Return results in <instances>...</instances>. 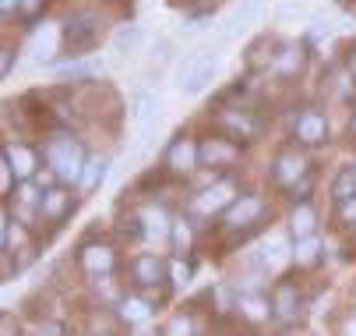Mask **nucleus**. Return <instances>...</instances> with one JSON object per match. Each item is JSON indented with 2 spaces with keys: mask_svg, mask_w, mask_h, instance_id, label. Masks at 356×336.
<instances>
[{
  "mask_svg": "<svg viewBox=\"0 0 356 336\" xmlns=\"http://www.w3.org/2000/svg\"><path fill=\"white\" fill-rule=\"evenodd\" d=\"M219 68H222V54L216 50V46H197V50H191V54L177 64L173 85H177L184 96H197V92H205V89L216 82Z\"/></svg>",
  "mask_w": 356,
  "mask_h": 336,
  "instance_id": "nucleus-1",
  "label": "nucleus"
},
{
  "mask_svg": "<svg viewBox=\"0 0 356 336\" xmlns=\"http://www.w3.org/2000/svg\"><path fill=\"white\" fill-rule=\"evenodd\" d=\"M42 156H46V163H49V170H54L57 181H81L85 163H88L81 142H74L71 135H54L42 146Z\"/></svg>",
  "mask_w": 356,
  "mask_h": 336,
  "instance_id": "nucleus-2",
  "label": "nucleus"
},
{
  "mask_svg": "<svg viewBox=\"0 0 356 336\" xmlns=\"http://www.w3.org/2000/svg\"><path fill=\"white\" fill-rule=\"evenodd\" d=\"M60 39H64V54L71 57V61H81V57H88L95 46H99V39H103V25H99V18L95 15H71L64 25H60Z\"/></svg>",
  "mask_w": 356,
  "mask_h": 336,
  "instance_id": "nucleus-3",
  "label": "nucleus"
},
{
  "mask_svg": "<svg viewBox=\"0 0 356 336\" xmlns=\"http://www.w3.org/2000/svg\"><path fill=\"white\" fill-rule=\"evenodd\" d=\"M159 114H163V103L156 92H134L131 96V121H134V146L145 149L152 138H156V128H159Z\"/></svg>",
  "mask_w": 356,
  "mask_h": 336,
  "instance_id": "nucleus-4",
  "label": "nucleus"
},
{
  "mask_svg": "<svg viewBox=\"0 0 356 336\" xmlns=\"http://www.w3.org/2000/svg\"><path fill=\"white\" fill-rule=\"evenodd\" d=\"M261 11H265V0H240V4L222 18V39H233V36H240V32H247L250 25H258V18H261Z\"/></svg>",
  "mask_w": 356,
  "mask_h": 336,
  "instance_id": "nucleus-5",
  "label": "nucleus"
},
{
  "mask_svg": "<svg viewBox=\"0 0 356 336\" xmlns=\"http://www.w3.org/2000/svg\"><path fill=\"white\" fill-rule=\"evenodd\" d=\"M293 135L296 142H303V146H321V142H328V121L325 114L318 110H303L293 117Z\"/></svg>",
  "mask_w": 356,
  "mask_h": 336,
  "instance_id": "nucleus-6",
  "label": "nucleus"
},
{
  "mask_svg": "<svg viewBox=\"0 0 356 336\" xmlns=\"http://www.w3.org/2000/svg\"><path fill=\"white\" fill-rule=\"evenodd\" d=\"M64 50V39H60V25H42L32 32V43H29V54L35 64H46L54 61V54Z\"/></svg>",
  "mask_w": 356,
  "mask_h": 336,
  "instance_id": "nucleus-7",
  "label": "nucleus"
},
{
  "mask_svg": "<svg viewBox=\"0 0 356 336\" xmlns=\"http://www.w3.org/2000/svg\"><path fill=\"white\" fill-rule=\"evenodd\" d=\"M163 167H170L173 174H191L197 167V146H194V138L177 135L170 142V149H166V163Z\"/></svg>",
  "mask_w": 356,
  "mask_h": 336,
  "instance_id": "nucleus-8",
  "label": "nucleus"
},
{
  "mask_svg": "<svg viewBox=\"0 0 356 336\" xmlns=\"http://www.w3.org/2000/svg\"><path fill=\"white\" fill-rule=\"evenodd\" d=\"M236 160V146L229 138H205L197 146V163L201 167H229Z\"/></svg>",
  "mask_w": 356,
  "mask_h": 336,
  "instance_id": "nucleus-9",
  "label": "nucleus"
},
{
  "mask_svg": "<svg viewBox=\"0 0 356 336\" xmlns=\"http://www.w3.org/2000/svg\"><path fill=\"white\" fill-rule=\"evenodd\" d=\"M236 202V188L229 184V181H219V184H212V188H205L197 195V209L201 213H222V209H229Z\"/></svg>",
  "mask_w": 356,
  "mask_h": 336,
  "instance_id": "nucleus-10",
  "label": "nucleus"
},
{
  "mask_svg": "<svg viewBox=\"0 0 356 336\" xmlns=\"http://www.w3.org/2000/svg\"><path fill=\"white\" fill-rule=\"evenodd\" d=\"M261 209H265L261 195H243V199H236L226 209V227H250L254 220L261 216Z\"/></svg>",
  "mask_w": 356,
  "mask_h": 336,
  "instance_id": "nucleus-11",
  "label": "nucleus"
},
{
  "mask_svg": "<svg viewBox=\"0 0 356 336\" xmlns=\"http://www.w3.org/2000/svg\"><path fill=\"white\" fill-rule=\"evenodd\" d=\"M272 177L279 181V184H286V188H293L296 181H303L307 177V160H303L300 153H282L279 160H275V170H272Z\"/></svg>",
  "mask_w": 356,
  "mask_h": 336,
  "instance_id": "nucleus-12",
  "label": "nucleus"
},
{
  "mask_svg": "<svg viewBox=\"0 0 356 336\" xmlns=\"http://www.w3.org/2000/svg\"><path fill=\"white\" fill-rule=\"evenodd\" d=\"M141 46H145V29L141 25H120L113 32V54L134 57V54H141Z\"/></svg>",
  "mask_w": 356,
  "mask_h": 336,
  "instance_id": "nucleus-13",
  "label": "nucleus"
},
{
  "mask_svg": "<svg viewBox=\"0 0 356 336\" xmlns=\"http://www.w3.org/2000/svg\"><path fill=\"white\" fill-rule=\"evenodd\" d=\"M141 230H145L148 241H166V237L173 234V223H170V216L159 206H152V209L141 213Z\"/></svg>",
  "mask_w": 356,
  "mask_h": 336,
  "instance_id": "nucleus-14",
  "label": "nucleus"
},
{
  "mask_svg": "<svg viewBox=\"0 0 356 336\" xmlns=\"http://www.w3.org/2000/svg\"><path fill=\"white\" fill-rule=\"evenodd\" d=\"M81 266L92 273V276H99V273H113V266H117V259H113V252L106 248V245H88V248H81Z\"/></svg>",
  "mask_w": 356,
  "mask_h": 336,
  "instance_id": "nucleus-15",
  "label": "nucleus"
},
{
  "mask_svg": "<svg viewBox=\"0 0 356 336\" xmlns=\"http://www.w3.org/2000/svg\"><path fill=\"white\" fill-rule=\"evenodd\" d=\"M166 276V262L159 255H138L134 259V280L141 287H152V283H163Z\"/></svg>",
  "mask_w": 356,
  "mask_h": 336,
  "instance_id": "nucleus-16",
  "label": "nucleus"
},
{
  "mask_svg": "<svg viewBox=\"0 0 356 336\" xmlns=\"http://www.w3.org/2000/svg\"><path fill=\"white\" fill-rule=\"evenodd\" d=\"M4 156H8L11 170H15L18 177H25V181H29V177L35 174V167H39V156H35V149H29V146H8Z\"/></svg>",
  "mask_w": 356,
  "mask_h": 336,
  "instance_id": "nucleus-17",
  "label": "nucleus"
},
{
  "mask_svg": "<svg viewBox=\"0 0 356 336\" xmlns=\"http://www.w3.org/2000/svg\"><path fill=\"white\" fill-rule=\"evenodd\" d=\"M314 223H318V216H314L311 202H300V206L293 209V216H289V230L296 234V241H303V237H314Z\"/></svg>",
  "mask_w": 356,
  "mask_h": 336,
  "instance_id": "nucleus-18",
  "label": "nucleus"
},
{
  "mask_svg": "<svg viewBox=\"0 0 356 336\" xmlns=\"http://www.w3.org/2000/svg\"><path fill=\"white\" fill-rule=\"evenodd\" d=\"M67 209H71V195H67V191H60V188L42 191V206H39V213H42L46 220H60Z\"/></svg>",
  "mask_w": 356,
  "mask_h": 336,
  "instance_id": "nucleus-19",
  "label": "nucleus"
},
{
  "mask_svg": "<svg viewBox=\"0 0 356 336\" xmlns=\"http://www.w3.org/2000/svg\"><path fill=\"white\" fill-rule=\"evenodd\" d=\"M356 195V167H342L339 174H335V181H332V199L342 206V202H349Z\"/></svg>",
  "mask_w": 356,
  "mask_h": 336,
  "instance_id": "nucleus-20",
  "label": "nucleus"
},
{
  "mask_svg": "<svg viewBox=\"0 0 356 336\" xmlns=\"http://www.w3.org/2000/svg\"><path fill=\"white\" fill-rule=\"evenodd\" d=\"M120 319L131 322V326H145L152 319V305L141 301V298H127V301H120Z\"/></svg>",
  "mask_w": 356,
  "mask_h": 336,
  "instance_id": "nucleus-21",
  "label": "nucleus"
},
{
  "mask_svg": "<svg viewBox=\"0 0 356 336\" xmlns=\"http://www.w3.org/2000/svg\"><path fill=\"white\" fill-rule=\"evenodd\" d=\"M272 308H275L282 319H289V315L296 312V287H293V283H279V287H275V294H272Z\"/></svg>",
  "mask_w": 356,
  "mask_h": 336,
  "instance_id": "nucleus-22",
  "label": "nucleus"
},
{
  "mask_svg": "<svg viewBox=\"0 0 356 336\" xmlns=\"http://www.w3.org/2000/svg\"><path fill=\"white\" fill-rule=\"evenodd\" d=\"M275 68H279V75H296L300 68H303V50L300 46H282V50L275 54Z\"/></svg>",
  "mask_w": 356,
  "mask_h": 336,
  "instance_id": "nucleus-23",
  "label": "nucleus"
},
{
  "mask_svg": "<svg viewBox=\"0 0 356 336\" xmlns=\"http://www.w3.org/2000/svg\"><path fill=\"white\" fill-rule=\"evenodd\" d=\"M222 124L233 131L229 138H254V121H250L243 110H240V114H236V110H226V114H222Z\"/></svg>",
  "mask_w": 356,
  "mask_h": 336,
  "instance_id": "nucleus-24",
  "label": "nucleus"
},
{
  "mask_svg": "<svg viewBox=\"0 0 356 336\" xmlns=\"http://www.w3.org/2000/svg\"><path fill=\"white\" fill-rule=\"evenodd\" d=\"M236 308H240V315H247V319H254V322H258V319H268V312H272V305H268L261 294H243Z\"/></svg>",
  "mask_w": 356,
  "mask_h": 336,
  "instance_id": "nucleus-25",
  "label": "nucleus"
},
{
  "mask_svg": "<svg viewBox=\"0 0 356 336\" xmlns=\"http://www.w3.org/2000/svg\"><path fill=\"white\" fill-rule=\"evenodd\" d=\"M106 167H110L106 160H88V163H85V174H81V181H78L81 191H95L99 184H103V181H106Z\"/></svg>",
  "mask_w": 356,
  "mask_h": 336,
  "instance_id": "nucleus-26",
  "label": "nucleus"
},
{
  "mask_svg": "<svg viewBox=\"0 0 356 336\" xmlns=\"http://www.w3.org/2000/svg\"><path fill=\"white\" fill-rule=\"evenodd\" d=\"M318 252H321V241H314V237H303V241H296V262L300 266H311V262H318Z\"/></svg>",
  "mask_w": 356,
  "mask_h": 336,
  "instance_id": "nucleus-27",
  "label": "nucleus"
},
{
  "mask_svg": "<svg viewBox=\"0 0 356 336\" xmlns=\"http://www.w3.org/2000/svg\"><path fill=\"white\" fill-rule=\"evenodd\" d=\"M173 248L177 252H191V227L184 223V220H173Z\"/></svg>",
  "mask_w": 356,
  "mask_h": 336,
  "instance_id": "nucleus-28",
  "label": "nucleus"
},
{
  "mask_svg": "<svg viewBox=\"0 0 356 336\" xmlns=\"http://www.w3.org/2000/svg\"><path fill=\"white\" fill-rule=\"evenodd\" d=\"M303 15H307V8H303L300 0H286V4L279 8V15H275V18H279V22L286 25V22H300Z\"/></svg>",
  "mask_w": 356,
  "mask_h": 336,
  "instance_id": "nucleus-29",
  "label": "nucleus"
},
{
  "mask_svg": "<svg viewBox=\"0 0 356 336\" xmlns=\"http://www.w3.org/2000/svg\"><path fill=\"white\" fill-rule=\"evenodd\" d=\"M163 336H194V326H191V319L187 315H177L170 326H166V333Z\"/></svg>",
  "mask_w": 356,
  "mask_h": 336,
  "instance_id": "nucleus-30",
  "label": "nucleus"
},
{
  "mask_svg": "<svg viewBox=\"0 0 356 336\" xmlns=\"http://www.w3.org/2000/svg\"><path fill=\"white\" fill-rule=\"evenodd\" d=\"M170 273H173V283H177V287H187V283H191V266H187L184 259H173Z\"/></svg>",
  "mask_w": 356,
  "mask_h": 336,
  "instance_id": "nucleus-31",
  "label": "nucleus"
},
{
  "mask_svg": "<svg viewBox=\"0 0 356 336\" xmlns=\"http://www.w3.org/2000/svg\"><path fill=\"white\" fill-rule=\"evenodd\" d=\"M46 8V0H22L18 4V15L25 18V22H35V15Z\"/></svg>",
  "mask_w": 356,
  "mask_h": 336,
  "instance_id": "nucleus-32",
  "label": "nucleus"
},
{
  "mask_svg": "<svg viewBox=\"0 0 356 336\" xmlns=\"http://www.w3.org/2000/svg\"><path fill=\"white\" fill-rule=\"evenodd\" d=\"M339 216H342V223H356V195L339 206Z\"/></svg>",
  "mask_w": 356,
  "mask_h": 336,
  "instance_id": "nucleus-33",
  "label": "nucleus"
},
{
  "mask_svg": "<svg viewBox=\"0 0 356 336\" xmlns=\"http://www.w3.org/2000/svg\"><path fill=\"white\" fill-rule=\"evenodd\" d=\"M35 336H64V326L60 322H39Z\"/></svg>",
  "mask_w": 356,
  "mask_h": 336,
  "instance_id": "nucleus-34",
  "label": "nucleus"
},
{
  "mask_svg": "<svg viewBox=\"0 0 356 336\" xmlns=\"http://www.w3.org/2000/svg\"><path fill=\"white\" fill-rule=\"evenodd\" d=\"M0 54H4V57H0V71H4V78H8L11 75V64H15V50H11V46H4Z\"/></svg>",
  "mask_w": 356,
  "mask_h": 336,
  "instance_id": "nucleus-35",
  "label": "nucleus"
},
{
  "mask_svg": "<svg viewBox=\"0 0 356 336\" xmlns=\"http://www.w3.org/2000/svg\"><path fill=\"white\" fill-rule=\"evenodd\" d=\"M0 184H4V191H11V163L4 156V163H0Z\"/></svg>",
  "mask_w": 356,
  "mask_h": 336,
  "instance_id": "nucleus-36",
  "label": "nucleus"
},
{
  "mask_svg": "<svg viewBox=\"0 0 356 336\" xmlns=\"http://www.w3.org/2000/svg\"><path fill=\"white\" fill-rule=\"evenodd\" d=\"M18 4H22V0H0V8H4V15H11Z\"/></svg>",
  "mask_w": 356,
  "mask_h": 336,
  "instance_id": "nucleus-37",
  "label": "nucleus"
},
{
  "mask_svg": "<svg viewBox=\"0 0 356 336\" xmlns=\"http://www.w3.org/2000/svg\"><path fill=\"white\" fill-rule=\"evenodd\" d=\"M349 131H353V135H356V114H353V117H349Z\"/></svg>",
  "mask_w": 356,
  "mask_h": 336,
  "instance_id": "nucleus-38",
  "label": "nucleus"
},
{
  "mask_svg": "<svg viewBox=\"0 0 356 336\" xmlns=\"http://www.w3.org/2000/svg\"><path fill=\"white\" fill-rule=\"evenodd\" d=\"M134 336H156V333H145V329H141V333H134Z\"/></svg>",
  "mask_w": 356,
  "mask_h": 336,
  "instance_id": "nucleus-39",
  "label": "nucleus"
},
{
  "mask_svg": "<svg viewBox=\"0 0 356 336\" xmlns=\"http://www.w3.org/2000/svg\"><path fill=\"white\" fill-rule=\"evenodd\" d=\"M349 336H356V322H353V326H349Z\"/></svg>",
  "mask_w": 356,
  "mask_h": 336,
  "instance_id": "nucleus-40",
  "label": "nucleus"
}]
</instances>
